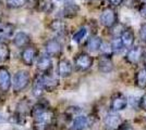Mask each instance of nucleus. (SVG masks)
<instances>
[{
	"label": "nucleus",
	"mask_w": 146,
	"mask_h": 130,
	"mask_svg": "<svg viewBox=\"0 0 146 130\" xmlns=\"http://www.w3.org/2000/svg\"><path fill=\"white\" fill-rule=\"evenodd\" d=\"M36 10L45 13L51 12L54 10V3L51 0H37Z\"/></svg>",
	"instance_id": "obj_24"
},
{
	"label": "nucleus",
	"mask_w": 146,
	"mask_h": 130,
	"mask_svg": "<svg viewBox=\"0 0 146 130\" xmlns=\"http://www.w3.org/2000/svg\"><path fill=\"white\" fill-rule=\"evenodd\" d=\"M102 41H103L102 37H99L97 35H92V36H90V38L86 40L85 48L87 49V51H90L92 53H93V52H97V51H99Z\"/></svg>",
	"instance_id": "obj_20"
},
{
	"label": "nucleus",
	"mask_w": 146,
	"mask_h": 130,
	"mask_svg": "<svg viewBox=\"0 0 146 130\" xmlns=\"http://www.w3.org/2000/svg\"><path fill=\"white\" fill-rule=\"evenodd\" d=\"M103 123L106 129L117 130L119 128V126L123 123V120H122V118L119 113L110 111L109 113H107L105 115V117L103 119Z\"/></svg>",
	"instance_id": "obj_9"
},
{
	"label": "nucleus",
	"mask_w": 146,
	"mask_h": 130,
	"mask_svg": "<svg viewBox=\"0 0 146 130\" xmlns=\"http://www.w3.org/2000/svg\"><path fill=\"white\" fill-rule=\"evenodd\" d=\"M5 122H6V119H5V118L0 115V123H5Z\"/></svg>",
	"instance_id": "obj_37"
},
{
	"label": "nucleus",
	"mask_w": 146,
	"mask_h": 130,
	"mask_svg": "<svg viewBox=\"0 0 146 130\" xmlns=\"http://www.w3.org/2000/svg\"><path fill=\"white\" fill-rule=\"evenodd\" d=\"M86 35H87V28L84 27V26H83V27H80L79 29L73 34L72 40L74 41V42L80 43L83 39H84V38H85Z\"/></svg>",
	"instance_id": "obj_27"
},
{
	"label": "nucleus",
	"mask_w": 146,
	"mask_h": 130,
	"mask_svg": "<svg viewBox=\"0 0 146 130\" xmlns=\"http://www.w3.org/2000/svg\"><path fill=\"white\" fill-rule=\"evenodd\" d=\"M0 42H1V38H0Z\"/></svg>",
	"instance_id": "obj_40"
},
{
	"label": "nucleus",
	"mask_w": 146,
	"mask_h": 130,
	"mask_svg": "<svg viewBox=\"0 0 146 130\" xmlns=\"http://www.w3.org/2000/svg\"><path fill=\"white\" fill-rule=\"evenodd\" d=\"M44 49H45V53L52 59V57H59V56H62L63 46H62V43L59 39L50 38V39L45 41Z\"/></svg>",
	"instance_id": "obj_6"
},
{
	"label": "nucleus",
	"mask_w": 146,
	"mask_h": 130,
	"mask_svg": "<svg viewBox=\"0 0 146 130\" xmlns=\"http://www.w3.org/2000/svg\"><path fill=\"white\" fill-rule=\"evenodd\" d=\"M30 0H6V5L10 9H20L29 3Z\"/></svg>",
	"instance_id": "obj_28"
},
{
	"label": "nucleus",
	"mask_w": 146,
	"mask_h": 130,
	"mask_svg": "<svg viewBox=\"0 0 146 130\" xmlns=\"http://www.w3.org/2000/svg\"><path fill=\"white\" fill-rule=\"evenodd\" d=\"M108 1V3H109L111 8H116V7H119L122 5V2H123V0H107Z\"/></svg>",
	"instance_id": "obj_36"
},
{
	"label": "nucleus",
	"mask_w": 146,
	"mask_h": 130,
	"mask_svg": "<svg viewBox=\"0 0 146 130\" xmlns=\"http://www.w3.org/2000/svg\"><path fill=\"white\" fill-rule=\"evenodd\" d=\"M99 51H100V54H105V56H112L111 48H110V43L107 42V41H102Z\"/></svg>",
	"instance_id": "obj_30"
},
{
	"label": "nucleus",
	"mask_w": 146,
	"mask_h": 130,
	"mask_svg": "<svg viewBox=\"0 0 146 130\" xmlns=\"http://www.w3.org/2000/svg\"><path fill=\"white\" fill-rule=\"evenodd\" d=\"M14 31H15V26L11 23L1 24V26H0V38H1V40H6V39L13 37Z\"/></svg>",
	"instance_id": "obj_22"
},
{
	"label": "nucleus",
	"mask_w": 146,
	"mask_h": 130,
	"mask_svg": "<svg viewBox=\"0 0 146 130\" xmlns=\"http://www.w3.org/2000/svg\"><path fill=\"white\" fill-rule=\"evenodd\" d=\"M36 68L37 71L40 72L42 74H46V73L51 72V69H52V59L47 56L46 53L39 56L36 60Z\"/></svg>",
	"instance_id": "obj_15"
},
{
	"label": "nucleus",
	"mask_w": 146,
	"mask_h": 130,
	"mask_svg": "<svg viewBox=\"0 0 146 130\" xmlns=\"http://www.w3.org/2000/svg\"><path fill=\"white\" fill-rule=\"evenodd\" d=\"M146 56V49L144 46L136 44L128 49V52L124 56V61L130 65H137Z\"/></svg>",
	"instance_id": "obj_3"
},
{
	"label": "nucleus",
	"mask_w": 146,
	"mask_h": 130,
	"mask_svg": "<svg viewBox=\"0 0 146 130\" xmlns=\"http://www.w3.org/2000/svg\"><path fill=\"white\" fill-rule=\"evenodd\" d=\"M31 84V74L29 71L20 69L15 72L12 78V89L15 93L22 92Z\"/></svg>",
	"instance_id": "obj_2"
},
{
	"label": "nucleus",
	"mask_w": 146,
	"mask_h": 130,
	"mask_svg": "<svg viewBox=\"0 0 146 130\" xmlns=\"http://www.w3.org/2000/svg\"><path fill=\"white\" fill-rule=\"evenodd\" d=\"M134 84L140 89H146V67L140 68L134 75Z\"/></svg>",
	"instance_id": "obj_21"
},
{
	"label": "nucleus",
	"mask_w": 146,
	"mask_h": 130,
	"mask_svg": "<svg viewBox=\"0 0 146 130\" xmlns=\"http://www.w3.org/2000/svg\"><path fill=\"white\" fill-rule=\"evenodd\" d=\"M125 28H127L125 25L118 22L113 27L110 28V35H111L112 37H120V35L122 34V31H124Z\"/></svg>",
	"instance_id": "obj_29"
},
{
	"label": "nucleus",
	"mask_w": 146,
	"mask_h": 130,
	"mask_svg": "<svg viewBox=\"0 0 146 130\" xmlns=\"http://www.w3.org/2000/svg\"><path fill=\"white\" fill-rule=\"evenodd\" d=\"M1 24H2V23H1V19H0V26H1Z\"/></svg>",
	"instance_id": "obj_39"
},
{
	"label": "nucleus",
	"mask_w": 146,
	"mask_h": 130,
	"mask_svg": "<svg viewBox=\"0 0 146 130\" xmlns=\"http://www.w3.org/2000/svg\"><path fill=\"white\" fill-rule=\"evenodd\" d=\"M128 103H130V105L133 108H140V98L137 97H131L128 99Z\"/></svg>",
	"instance_id": "obj_32"
},
{
	"label": "nucleus",
	"mask_w": 146,
	"mask_h": 130,
	"mask_svg": "<svg viewBox=\"0 0 146 130\" xmlns=\"http://www.w3.org/2000/svg\"><path fill=\"white\" fill-rule=\"evenodd\" d=\"M120 39H121L124 49H130L131 47H133L135 42V34L131 28L127 27L120 35Z\"/></svg>",
	"instance_id": "obj_19"
},
{
	"label": "nucleus",
	"mask_w": 146,
	"mask_h": 130,
	"mask_svg": "<svg viewBox=\"0 0 146 130\" xmlns=\"http://www.w3.org/2000/svg\"><path fill=\"white\" fill-rule=\"evenodd\" d=\"M128 98L122 92H115L110 98V110L112 112H121L128 106Z\"/></svg>",
	"instance_id": "obj_7"
},
{
	"label": "nucleus",
	"mask_w": 146,
	"mask_h": 130,
	"mask_svg": "<svg viewBox=\"0 0 146 130\" xmlns=\"http://www.w3.org/2000/svg\"><path fill=\"white\" fill-rule=\"evenodd\" d=\"M38 57V49L36 46H27L21 52V61L23 62L24 65L26 66H32L34 65L35 60Z\"/></svg>",
	"instance_id": "obj_8"
},
{
	"label": "nucleus",
	"mask_w": 146,
	"mask_h": 130,
	"mask_svg": "<svg viewBox=\"0 0 146 130\" xmlns=\"http://www.w3.org/2000/svg\"><path fill=\"white\" fill-rule=\"evenodd\" d=\"M91 125L90 117L86 115L80 114L71 120V124L69 127V130H86Z\"/></svg>",
	"instance_id": "obj_13"
},
{
	"label": "nucleus",
	"mask_w": 146,
	"mask_h": 130,
	"mask_svg": "<svg viewBox=\"0 0 146 130\" xmlns=\"http://www.w3.org/2000/svg\"><path fill=\"white\" fill-rule=\"evenodd\" d=\"M109 43L112 54H118V53H120L122 50L124 49L120 37H112V39L109 41Z\"/></svg>",
	"instance_id": "obj_25"
},
{
	"label": "nucleus",
	"mask_w": 146,
	"mask_h": 130,
	"mask_svg": "<svg viewBox=\"0 0 146 130\" xmlns=\"http://www.w3.org/2000/svg\"><path fill=\"white\" fill-rule=\"evenodd\" d=\"M99 22L107 29H110L111 27H113L119 22L118 21V12L116 11V9L111 8V7L105 8L102 11L100 18H99Z\"/></svg>",
	"instance_id": "obj_4"
},
{
	"label": "nucleus",
	"mask_w": 146,
	"mask_h": 130,
	"mask_svg": "<svg viewBox=\"0 0 146 130\" xmlns=\"http://www.w3.org/2000/svg\"><path fill=\"white\" fill-rule=\"evenodd\" d=\"M39 75H40V79H42L44 90L46 92H52L59 87V78L56 77V75H54L51 72Z\"/></svg>",
	"instance_id": "obj_10"
},
{
	"label": "nucleus",
	"mask_w": 146,
	"mask_h": 130,
	"mask_svg": "<svg viewBox=\"0 0 146 130\" xmlns=\"http://www.w3.org/2000/svg\"><path fill=\"white\" fill-rule=\"evenodd\" d=\"M143 62H144V64H145V67H146V56L144 57V60H143Z\"/></svg>",
	"instance_id": "obj_38"
},
{
	"label": "nucleus",
	"mask_w": 146,
	"mask_h": 130,
	"mask_svg": "<svg viewBox=\"0 0 146 130\" xmlns=\"http://www.w3.org/2000/svg\"><path fill=\"white\" fill-rule=\"evenodd\" d=\"M139 35H140L141 41L146 44V23H143L141 25L140 29H139Z\"/></svg>",
	"instance_id": "obj_31"
},
{
	"label": "nucleus",
	"mask_w": 146,
	"mask_h": 130,
	"mask_svg": "<svg viewBox=\"0 0 146 130\" xmlns=\"http://www.w3.org/2000/svg\"><path fill=\"white\" fill-rule=\"evenodd\" d=\"M94 57L87 52H79L74 56V67L79 72H86L93 66Z\"/></svg>",
	"instance_id": "obj_5"
},
{
	"label": "nucleus",
	"mask_w": 146,
	"mask_h": 130,
	"mask_svg": "<svg viewBox=\"0 0 146 130\" xmlns=\"http://www.w3.org/2000/svg\"><path fill=\"white\" fill-rule=\"evenodd\" d=\"M57 72L61 78H68L73 73V64L68 59H60L57 66Z\"/></svg>",
	"instance_id": "obj_16"
},
{
	"label": "nucleus",
	"mask_w": 146,
	"mask_h": 130,
	"mask_svg": "<svg viewBox=\"0 0 146 130\" xmlns=\"http://www.w3.org/2000/svg\"><path fill=\"white\" fill-rule=\"evenodd\" d=\"M140 108L142 111L146 112V92L140 98Z\"/></svg>",
	"instance_id": "obj_33"
},
{
	"label": "nucleus",
	"mask_w": 146,
	"mask_h": 130,
	"mask_svg": "<svg viewBox=\"0 0 146 130\" xmlns=\"http://www.w3.org/2000/svg\"><path fill=\"white\" fill-rule=\"evenodd\" d=\"M12 86V78L10 71L6 66H0V91L8 92Z\"/></svg>",
	"instance_id": "obj_11"
},
{
	"label": "nucleus",
	"mask_w": 146,
	"mask_h": 130,
	"mask_svg": "<svg viewBox=\"0 0 146 130\" xmlns=\"http://www.w3.org/2000/svg\"><path fill=\"white\" fill-rule=\"evenodd\" d=\"M0 5H1V0H0Z\"/></svg>",
	"instance_id": "obj_41"
},
{
	"label": "nucleus",
	"mask_w": 146,
	"mask_h": 130,
	"mask_svg": "<svg viewBox=\"0 0 146 130\" xmlns=\"http://www.w3.org/2000/svg\"><path fill=\"white\" fill-rule=\"evenodd\" d=\"M117 130H134V128L130 124H128V123H124V122H123V123L119 126V128H118Z\"/></svg>",
	"instance_id": "obj_35"
},
{
	"label": "nucleus",
	"mask_w": 146,
	"mask_h": 130,
	"mask_svg": "<svg viewBox=\"0 0 146 130\" xmlns=\"http://www.w3.org/2000/svg\"><path fill=\"white\" fill-rule=\"evenodd\" d=\"M33 118V129L34 130H50L56 125L55 111L52 108H46L42 113L37 114Z\"/></svg>",
	"instance_id": "obj_1"
},
{
	"label": "nucleus",
	"mask_w": 146,
	"mask_h": 130,
	"mask_svg": "<svg viewBox=\"0 0 146 130\" xmlns=\"http://www.w3.org/2000/svg\"><path fill=\"white\" fill-rule=\"evenodd\" d=\"M49 29L59 36H63L68 31L67 23L61 19H55L49 23Z\"/></svg>",
	"instance_id": "obj_18"
},
{
	"label": "nucleus",
	"mask_w": 146,
	"mask_h": 130,
	"mask_svg": "<svg viewBox=\"0 0 146 130\" xmlns=\"http://www.w3.org/2000/svg\"><path fill=\"white\" fill-rule=\"evenodd\" d=\"M113 61L112 57L110 56H105L100 54L98 56L97 60V68L99 72H102L104 74H108L113 71Z\"/></svg>",
	"instance_id": "obj_14"
},
{
	"label": "nucleus",
	"mask_w": 146,
	"mask_h": 130,
	"mask_svg": "<svg viewBox=\"0 0 146 130\" xmlns=\"http://www.w3.org/2000/svg\"><path fill=\"white\" fill-rule=\"evenodd\" d=\"M11 51L6 42H0V64L7 62L10 59Z\"/></svg>",
	"instance_id": "obj_26"
},
{
	"label": "nucleus",
	"mask_w": 146,
	"mask_h": 130,
	"mask_svg": "<svg viewBox=\"0 0 146 130\" xmlns=\"http://www.w3.org/2000/svg\"><path fill=\"white\" fill-rule=\"evenodd\" d=\"M31 41V36L25 31H18L12 38V43L19 49H24L25 47L30 46Z\"/></svg>",
	"instance_id": "obj_17"
},
{
	"label": "nucleus",
	"mask_w": 146,
	"mask_h": 130,
	"mask_svg": "<svg viewBox=\"0 0 146 130\" xmlns=\"http://www.w3.org/2000/svg\"><path fill=\"white\" fill-rule=\"evenodd\" d=\"M80 12V7L72 0H68L63 5L61 9V16L64 19H73L75 18Z\"/></svg>",
	"instance_id": "obj_12"
},
{
	"label": "nucleus",
	"mask_w": 146,
	"mask_h": 130,
	"mask_svg": "<svg viewBox=\"0 0 146 130\" xmlns=\"http://www.w3.org/2000/svg\"><path fill=\"white\" fill-rule=\"evenodd\" d=\"M139 12H140L141 16H143V18H145V19H146V1L140 5V8H139Z\"/></svg>",
	"instance_id": "obj_34"
},
{
	"label": "nucleus",
	"mask_w": 146,
	"mask_h": 130,
	"mask_svg": "<svg viewBox=\"0 0 146 130\" xmlns=\"http://www.w3.org/2000/svg\"><path fill=\"white\" fill-rule=\"evenodd\" d=\"M45 90H44L43 84H42V79H40V75H36V77L34 78L33 85H32V93L34 97L36 98H40L44 94Z\"/></svg>",
	"instance_id": "obj_23"
}]
</instances>
